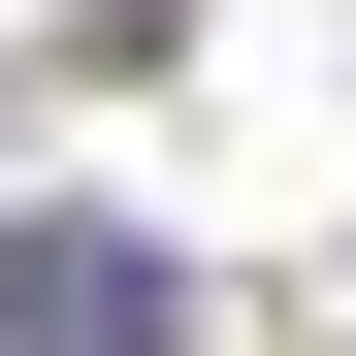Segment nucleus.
<instances>
[{
  "label": "nucleus",
  "mask_w": 356,
  "mask_h": 356,
  "mask_svg": "<svg viewBox=\"0 0 356 356\" xmlns=\"http://www.w3.org/2000/svg\"><path fill=\"white\" fill-rule=\"evenodd\" d=\"M162 324H195V291H162V227H0V356H162Z\"/></svg>",
  "instance_id": "f257e3e1"
}]
</instances>
